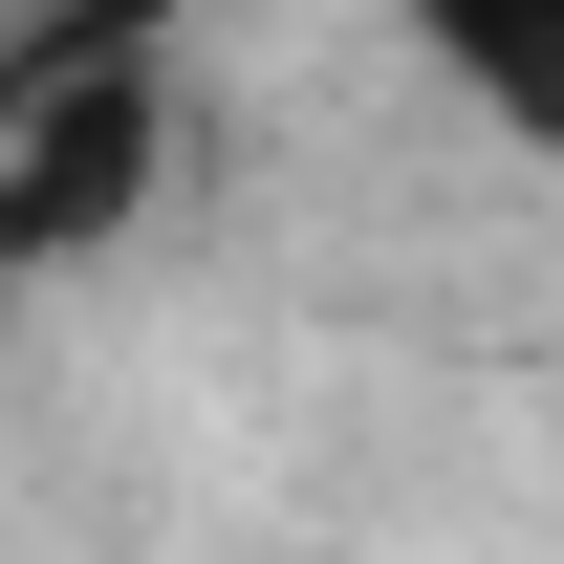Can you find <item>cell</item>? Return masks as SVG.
<instances>
[{
  "mask_svg": "<svg viewBox=\"0 0 564 564\" xmlns=\"http://www.w3.org/2000/svg\"><path fill=\"white\" fill-rule=\"evenodd\" d=\"M434 87L499 109V131L564 174V0H456V22H434Z\"/></svg>",
  "mask_w": 564,
  "mask_h": 564,
  "instance_id": "2",
  "label": "cell"
},
{
  "mask_svg": "<svg viewBox=\"0 0 564 564\" xmlns=\"http://www.w3.org/2000/svg\"><path fill=\"white\" fill-rule=\"evenodd\" d=\"M152 196H174V22H152V0L22 22V44H0V282L109 261Z\"/></svg>",
  "mask_w": 564,
  "mask_h": 564,
  "instance_id": "1",
  "label": "cell"
}]
</instances>
